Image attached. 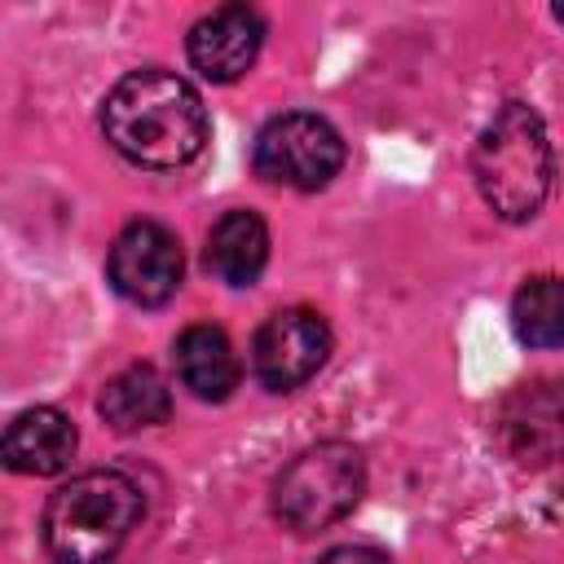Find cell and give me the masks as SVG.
<instances>
[{
	"instance_id": "14",
	"label": "cell",
	"mask_w": 564,
	"mask_h": 564,
	"mask_svg": "<svg viewBox=\"0 0 564 564\" xmlns=\"http://www.w3.org/2000/svg\"><path fill=\"white\" fill-rule=\"evenodd\" d=\"M511 330L524 348H560L564 344V278H529L511 295Z\"/></svg>"
},
{
	"instance_id": "1",
	"label": "cell",
	"mask_w": 564,
	"mask_h": 564,
	"mask_svg": "<svg viewBox=\"0 0 564 564\" xmlns=\"http://www.w3.org/2000/svg\"><path fill=\"white\" fill-rule=\"evenodd\" d=\"M101 132L128 163L181 167L207 145V106L172 70H128L101 101Z\"/></svg>"
},
{
	"instance_id": "15",
	"label": "cell",
	"mask_w": 564,
	"mask_h": 564,
	"mask_svg": "<svg viewBox=\"0 0 564 564\" xmlns=\"http://www.w3.org/2000/svg\"><path fill=\"white\" fill-rule=\"evenodd\" d=\"M317 564H392V560L383 551H375V546H335Z\"/></svg>"
},
{
	"instance_id": "3",
	"label": "cell",
	"mask_w": 564,
	"mask_h": 564,
	"mask_svg": "<svg viewBox=\"0 0 564 564\" xmlns=\"http://www.w3.org/2000/svg\"><path fill=\"white\" fill-rule=\"evenodd\" d=\"M145 502L123 471H84L53 489L44 507V551L57 564H106L137 529Z\"/></svg>"
},
{
	"instance_id": "5",
	"label": "cell",
	"mask_w": 564,
	"mask_h": 564,
	"mask_svg": "<svg viewBox=\"0 0 564 564\" xmlns=\"http://www.w3.org/2000/svg\"><path fill=\"white\" fill-rule=\"evenodd\" d=\"M251 167L269 185H286L300 194L326 189L344 167V137L330 119L308 110H282L273 115L251 145Z\"/></svg>"
},
{
	"instance_id": "11",
	"label": "cell",
	"mask_w": 564,
	"mask_h": 564,
	"mask_svg": "<svg viewBox=\"0 0 564 564\" xmlns=\"http://www.w3.org/2000/svg\"><path fill=\"white\" fill-rule=\"evenodd\" d=\"M172 361H176V379L198 397V401H229L238 388V352L229 344V335L212 322H194L176 335L172 344Z\"/></svg>"
},
{
	"instance_id": "2",
	"label": "cell",
	"mask_w": 564,
	"mask_h": 564,
	"mask_svg": "<svg viewBox=\"0 0 564 564\" xmlns=\"http://www.w3.org/2000/svg\"><path fill=\"white\" fill-rule=\"evenodd\" d=\"M551 172L542 115L524 101H502L471 145V176L489 212L511 225L533 220L551 194Z\"/></svg>"
},
{
	"instance_id": "10",
	"label": "cell",
	"mask_w": 564,
	"mask_h": 564,
	"mask_svg": "<svg viewBox=\"0 0 564 564\" xmlns=\"http://www.w3.org/2000/svg\"><path fill=\"white\" fill-rule=\"evenodd\" d=\"M75 445H79L75 423L62 410L31 405V410H22L4 427L0 454H4V467L9 471H22V476H57L75 458Z\"/></svg>"
},
{
	"instance_id": "9",
	"label": "cell",
	"mask_w": 564,
	"mask_h": 564,
	"mask_svg": "<svg viewBox=\"0 0 564 564\" xmlns=\"http://www.w3.org/2000/svg\"><path fill=\"white\" fill-rule=\"evenodd\" d=\"M260 44H264V18L247 4H220L203 13L185 35L189 66L212 84H234L238 75H247Z\"/></svg>"
},
{
	"instance_id": "8",
	"label": "cell",
	"mask_w": 564,
	"mask_h": 564,
	"mask_svg": "<svg viewBox=\"0 0 564 564\" xmlns=\"http://www.w3.org/2000/svg\"><path fill=\"white\" fill-rule=\"evenodd\" d=\"M494 427L516 463L546 467V463L564 458V383L560 379L516 383L498 401Z\"/></svg>"
},
{
	"instance_id": "12",
	"label": "cell",
	"mask_w": 564,
	"mask_h": 564,
	"mask_svg": "<svg viewBox=\"0 0 564 564\" xmlns=\"http://www.w3.org/2000/svg\"><path fill=\"white\" fill-rule=\"evenodd\" d=\"M203 264L225 286H251L269 264V229H264V220L256 212H247V207L225 212L207 234Z\"/></svg>"
},
{
	"instance_id": "4",
	"label": "cell",
	"mask_w": 564,
	"mask_h": 564,
	"mask_svg": "<svg viewBox=\"0 0 564 564\" xmlns=\"http://www.w3.org/2000/svg\"><path fill=\"white\" fill-rule=\"evenodd\" d=\"M366 494V458L348 441L300 449L273 480V516L291 533H322L344 520Z\"/></svg>"
},
{
	"instance_id": "7",
	"label": "cell",
	"mask_w": 564,
	"mask_h": 564,
	"mask_svg": "<svg viewBox=\"0 0 564 564\" xmlns=\"http://www.w3.org/2000/svg\"><path fill=\"white\" fill-rule=\"evenodd\" d=\"M106 273H110V286L123 300H132L141 308H154V304H167L176 295L181 273H185V256H181V242L167 225L132 220L115 238Z\"/></svg>"
},
{
	"instance_id": "13",
	"label": "cell",
	"mask_w": 564,
	"mask_h": 564,
	"mask_svg": "<svg viewBox=\"0 0 564 564\" xmlns=\"http://www.w3.org/2000/svg\"><path fill=\"white\" fill-rule=\"evenodd\" d=\"M97 410L115 432H137V427H154L172 414V392L154 366L137 361V366L119 370L115 379H106Z\"/></svg>"
},
{
	"instance_id": "16",
	"label": "cell",
	"mask_w": 564,
	"mask_h": 564,
	"mask_svg": "<svg viewBox=\"0 0 564 564\" xmlns=\"http://www.w3.org/2000/svg\"><path fill=\"white\" fill-rule=\"evenodd\" d=\"M555 18H560V22H564V4H555Z\"/></svg>"
},
{
	"instance_id": "6",
	"label": "cell",
	"mask_w": 564,
	"mask_h": 564,
	"mask_svg": "<svg viewBox=\"0 0 564 564\" xmlns=\"http://www.w3.org/2000/svg\"><path fill=\"white\" fill-rule=\"evenodd\" d=\"M330 352V326L313 308H278L251 339V375L269 392H295L308 383Z\"/></svg>"
}]
</instances>
